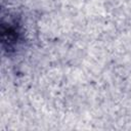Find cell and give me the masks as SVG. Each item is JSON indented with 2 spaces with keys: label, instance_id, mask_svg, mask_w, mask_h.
<instances>
[{
  "label": "cell",
  "instance_id": "6da1fadb",
  "mask_svg": "<svg viewBox=\"0 0 131 131\" xmlns=\"http://www.w3.org/2000/svg\"><path fill=\"white\" fill-rule=\"evenodd\" d=\"M1 48L7 54L14 53L23 42V29L19 20L15 17L2 19L0 26Z\"/></svg>",
  "mask_w": 131,
  "mask_h": 131
}]
</instances>
